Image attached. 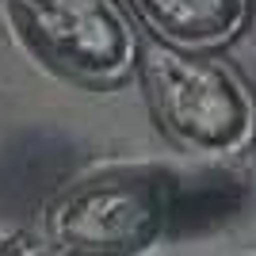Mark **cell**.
I'll return each mask as SVG.
<instances>
[{
  "label": "cell",
  "instance_id": "1",
  "mask_svg": "<svg viewBox=\"0 0 256 256\" xmlns=\"http://www.w3.org/2000/svg\"><path fill=\"white\" fill-rule=\"evenodd\" d=\"M134 73L157 130L176 150L234 157L256 142L252 92L214 54H188L146 38Z\"/></svg>",
  "mask_w": 256,
  "mask_h": 256
},
{
  "label": "cell",
  "instance_id": "2",
  "mask_svg": "<svg viewBox=\"0 0 256 256\" xmlns=\"http://www.w3.org/2000/svg\"><path fill=\"white\" fill-rule=\"evenodd\" d=\"M168 218L172 180L160 168H107L54 195L38 230L65 256H146Z\"/></svg>",
  "mask_w": 256,
  "mask_h": 256
},
{
  "label": "cell",
  "instance_id": "3",
  "mask_svg": "<svg viewBox=\"0 0 256 256\" xmlns=\"http://www.w3.org/2000/svg\"><path fill=\"white\" fill-rule=\"evenodd\" d=\"M20 46L76 88H118L138 65V27L118 0H0Z\"/></svg>",
  "mask_w": 256,
  "mask_h": 256
},
{
  "label": "cell",
  "instance_id": "4",
  "mask_svg": "<svg viewBox=\"0 0 256 256\" xmlns=\"http://www.w3.org/2000/svg\"><path fill=\"white\" fill-rule=\"evenodd\" d=\"M153 42L188 54H218L252 23V0H118Z\"/></svg>",
  "mask_w": 256,
  "mask_h": 256
},
{
  "label": "cell",
  "instance_id": "5",
  "mask_svg": "<svg viewBox=\"0 0 256 256\" xmlns=\"http://www.w3.org/2000/svg\"><path fill=\"white\" fill-rule=\"evenodd\" d=\"M0 256H58L38 226H12L0 234Z\"/></svg>",
  "mask_w": 256,
  "mask_h": 256
},
{
  "label": "cell",
  "instance_id": "6",
  "mask_svg": "<svg viewBox=\"0 0 256 256\" xmlns=\"http://www.w3.org/2000/svg\"><path fill=\"white\" fill-rule=\"evenodd\" d=\"M58 256H65V252H58Z\"/></svg>",
  "mask_w": 256,
  "mask_h": 256
}]
</instances>
